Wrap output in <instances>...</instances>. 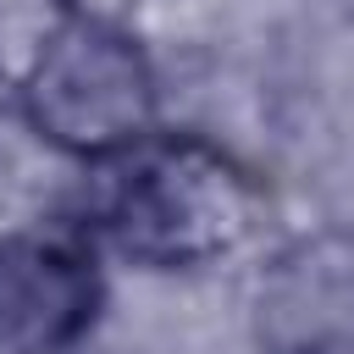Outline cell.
<instances>
[{
    "label": "cell",
    "mask_w": 354,
    "mask_h": 354,
    "mask_svg": "<svg viewBox=\"0 0 354 354\" xmlns=\"http://www.w3.org/2000/svg\"><path fill=\"white\" fill-rule=\"evenodd\" d=\"M100 310V271L66 238H0V348L66 354Z\"/></svg>",
    "instance_id": "obj_3"
},
{
    "label": "cell",
    "mask_w": 354,
    "mask_h": 354,
    "mask_svg": "<svg viewBox=\"0 0 354 354\" xmlns=\"http://www.w3.org/2000/svg\"><path fill=\"white\" fill-rule=\"evenodd\" d=\"M260 216L254 177L205 138H144L105 194V232L122 254L183 271L232 254Z\"/></svg>",
    "instance_id": "obj_1"
},
{
    "label": "cell",
    "mask_w": 354,
    "mask_h": 354,
    "mask_svg": "<svg viewBox=\"0 0 354 354\" xmlns=\"http://www.w3.org/2000/svg\"><path fill=\"white\" fill-rule=\"evenodd\" d=\"M22 111L39 138L66 155L111 160L149 138L155 72L133 33L100 17H66L22 77Z\"/></svg>",
    "instance_id": "obj_2"
},
{
    "label": "cell",
    "mask_w": 354,
    "mask_h": 354,
    "mask_svg": "<svg viewBox=\"0 0 354 354\" xmlns=\"http://www.w3.org/2000/svg\"><path fill=\"white\" fill-rule=\"evenodd\" d=\"M260 310L282 354H354V249H299L260 293Z\"/></svg>",
    "instance_id": "obj_4"
}]
</instances>
